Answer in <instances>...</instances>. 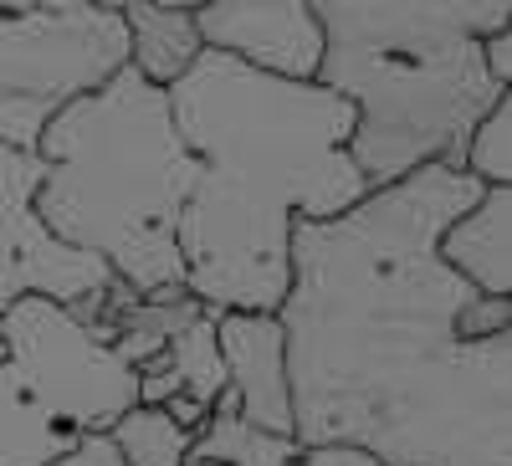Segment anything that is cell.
<instances>
[{
	"label": "cell",
	"mask_w": 512,
	"mask_h": 466,
	"mask_svg": "<svg viewBox=\"0 0 512 466\" xmlns=\"http://www.w3.org/2000/svg\"><path fill=\"white\" fill-rule=\"evenodd\" d=\"M164 364L180 385L175 395H190V400L216 410V400L226 395V364H221V349H216V308H205L200 318H190L175 338H169Z\"/></svg>",
	"instance_id": "13"
},
{
	"label": "cell",
	"mask_w": 512,
	"mask_h": 466,
	"mask_svg": "<svg viewBox=\"0 0 512 466\" xmlns=\"http://www.w3.org/2000/svg\"><path fill=\"white\" fill-rule=\"evenodd\" d=\"M200 47L226 52L256 72L308 82L323 62V26L308 0H200L190 11Z\"/></svg>",
	"instance_id": "8"
},
{
	"label": "cell",
	"mask_w": 512,
	"mask_h": 466,
	"mask_svg": "<svg viewBox=\"0 0 512 466\" xmlns=\"http://www.w3.org/2000/svg\"><path fill=\"white\" fill-rule=\"evenodd\" d=\"M461 169L482 185H512V93L472 123L461 144Z\"/></svg>",
	"instance_id": "15"
},
{
	"label": "cell",
	"mask_w": 512,
	"mask_h": 466,
	"mask_svg": "<svg viewBox=\"0 0 512 466\" xmlns=\"http://www.w3.org/2000/svg\"><path fill=\"white\" fill-rule=\"evenodd\" d=\"M190 451L195 456H221L231 466H379L359 446H297L292 436L256 431L236 415L231 395L216 400V410H210V420L200 426Z\"/></svg>",
	"instance_id": "11"
},
{
	"label": "cell",
	"mask_w": 512,
	"mask_h": 466,
	"mask_svg": "<svg viewBox=\"0 0 512 466\" xmlns=\"http://www.w3.org/2000/svg\"><path fill=\"white\" fill-rule=\"evenodd\" d=\"M436 251L477 292L512 298V185H482V195L436 236Z\"/></svg>",
	"instance_id": "10"
},
{
	"label": "cell",
	"mask_w": 512,
	"mask_h": 466,
	"mask_svg": "<svg viewBox=\"0 0 512 466\" xmlns=\"http://www.w3.org/2000/svg\"><path fill=\"white\" fill-rule=\"evenodd\" d=\"M216 349L226 364V395L236 415L256 431L292 436V395H287V338L277 313H216Z\"/></svg>",
	"instance_id": "9"
},
{
	"label": "cell",
	"mask_w": 512,
	"mask_h": 466,
	"mask_svg": "<svg viewBox=\"0 0 512 466\" xmlns=\"http://www.w3.org/2000/svg\"><path fill=\"white\" fill-rule=\"evenodd\" d=\"M36 180H41V159L0 139V313L26 292L77 303L113 282V272L93 251H77L41 226L31 205Z\"/></svg>",
	"instance_id": "7"
},
{
	"label": "cell",
	"mask_w": 512,
	"mask_h": 466,
	"mask_svg": "<svg viewBox=\"0 0 512 466\" xmlns=\"http://www.w3.org/2000/svg\"><path fill=\"white\" fill-rule=\"evenodd\" d=\"M36 216L57 241L93 257L134 292L180 287V210L200 175L185 149L169 93L134 67L72 98L41 129Z\"/></svg>",
	"instance_id": "4"
},
{
	"label": "cell",
	"mask_w": 512,
	"mask_h": 466,
	"mask_svg": "<svg viewBox=\"0 0 512 466\" xmlns=\"http://www.w3.org/2000/svg\"><path fill=\"white\" fill-rule=\"evenodd\" d=\"M482 62H487L492 82L512 88V26H507V31H492V36H482Z\"/></svg>",
	"instance_id": "18"
},
{
	"label": "cell",
	"mask_w": 512,
	"mask_h": 466,
	"mask_svg": "<svg viewBox=\"0 0 512 466\" xmlns=\"http://www.w3.org/2000/svg\"><path fill=\"white\" fill-rule=\"evenodd\" d=\"M128 62L123 16L88 11H11L0 16V139L36 149L41 129L72 98L103 88Z\"/></svg>",
	"instance_id": "6"
},
{
	"label": "cell",
	"mask_w": 512,
	"mask_h": 466,
	"mask_svg": "<svg viewBox=\"0 0 512 466\" xmlns=\"http://www.w3.org/2000/svg\"><path fill=\"white\" fill-rule=\"evenodd\" d=\"M41 11H88V6H108V11H118L123 0H36ZM154 6H175V11H195L200 0H154Z\"/></svg>",
	"instance_id": "19"
},
{
	"label": "cell",
	"mask_w": 512,
	"mask_h": 466,
	"mask_svg": "<svg viewBox=\"0 0 512 466\" xmlns=\"http://www.w3.org/2000/svg\"><path fill=\"white\" fill-rule=\"evenodd\" d=\"M456 333L461 338H497V333H512V298H497V292H472L456 313Z\"/></svg>",
	"instance_id": "16"
},
{
	"label": "cell",
	"mask_w": 512,
	"mask_h": 466,
	"mask_svg": "<svg viewBox=\"0 0 512 466\" xmlns=\"http://www.w3.org/2000/svg\"><path fill=\"white\" fill-rule=\"evenodd\" d=\"M118 16H123V31H128V67L144 72L149 82H159V88H169V82L205 52L190 11L154 6V0H123Z\"/></svg>",
	"instance_id": "12"
},
{
	"label": "cell",
	"mask_w": 512,
	"mask_h": 466,
	"mask_svg": "<svg viewBox=\"0 0 512 466\" xmlns=\"http://www.w3.org/2000/svg\"><path fill=\"white\" fill-rule=\"evenodd\" d=\"M185 466H231V461H221V456H195V451H190Z\"/></svg>",
	"instance_id": "20"
},
{
	"label": "cell",
	"mask_w": 512,
	"mask_h": 466,
	"mask_svg": "<svg viewBox=\"0 0 512 466\" xmlns=\"http://www.w3.org/2000/svg\"><path fill=\"white\" fill-rule=\"evenodd\" d=\"M164 93L200 159L175 231L185 287L216 313H277L292 282V226L369 195L349 159L354 103L210 47Z\"/></svg>",
	"instance_id": "2"
},
{
	"label": "cell",
	"mask_w": 512,
	"mask_h": 466,
	"mask_svg": "<svg viewBox=\"0 0 512 466\" xmlns=\"http://www.w3.org/2000/svg\"><path fill=\"white\" fill-rule=\"evenodd\" d=\"M477 195L482 180L436 159L292 226L277 323L297 446H359L379 466H512V333H456L477 287L436 251Z\"/></svg>",
	"instance_id": "1"
},
{
	"label": "cell",
	"mask_w": 512,
	"mask_h": 466,
	"mask_svg": "<svg viewBox=\"0 0 512 466\" xmlns=\"http://www.w3.org/2000/svg\"><path fill=\"white\" fill-rule=\"evenodd\" d=\"M323 26V88L354 103L349 159L374 185L456 164L472 123L512 88L492 82L482 36L512 26V0H308Z\"/></svg>",
	"instance_id": "3"
},
{
	"label": "cell",
	"mask_w": 512,
	"mask_h": 466,
	"mask_svg": "<svg viewBox=\"0 0 512 466\" xmlns=\"http://www.w3.org/2000/svg\"><path fill=\"white\" fill-rule=\"evenodd\" d=\"M47 466H128V461H123V451L113 446L108 431H88V436H77L57 461H47Z\"/></svg>",
	"instance_id": "17"
},
{
	"label": "cell",
	"mask_w": 512,
	"mask_h": 466,
	"mask_svg": "<svg viewBox=\"0 0 512 466\" xmlns=\"http://www.w3.org/2000/svg\"><path fill=\"white\" fill-rule=\"evenodd\" d=\"M26 6H36V0H0V16H11V11H26Z\"/></svg>",
	"instance_id": "21"
},
{
	"label": "cell",
	"mask_w": 512,
	"mask_h": 466,
	"mask_svg": "<svg viewBox=\"0 0 512 466\" xmlns=\"http://www.w3.org/2000/svg\"><path fill=\"white\" fill-rule=\"evenodd\" d=\"M108 436L128 466H185L195 446V431L175 426L164 405H128L108 426Z\"/></svg>",
	"instance_id": "14"
},
{
	"label": "cell",
	"mask_w": 512,
	"mask_h": 466,
	"mask_svg": "<svg viewBox=\"0 0 512 466\" xmlns=\"http://www.w3.org/2000/svg\"><path fill=\"white\" fill-rule=\"evenodd\" d=\"M139 405V369L72 303L26 292L0 313V466H47Z\"/></svg>",
	"instance_id": "5"
}]
</instances>
